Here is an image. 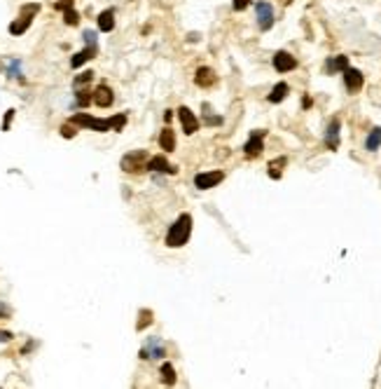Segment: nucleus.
<instances>
[{
	"label": "nucleus",
	"mask_w": 381,
	"mask_h": 389,
	"mask_svg": "<svg viewBox=\"0 0 381 389\" xmlns=\"http://www.w3.org/2000/svg\"><path fill=\"white\" fill-rule=\"evenodd\" d=\"M190 232H192V216H190V214H180V218H178V220L171 225V230L166 232V246L178 249V246L187 244V239H190Z\"/></svg>",
	"instance_id": "1"
},
{
	"label": "nucleus",
	"mask_w": 381,
	"mask_h": 389,
	"mask_svg": "<svg viewBox=\"0 0 381 389\" xmlns=\"http://www.w3.org/2000/svg\"><path fill=\"white\" fill-rule=\"evenodd\" d=\"M40 12V5H35V2H31V5H24L21 7V14H19V19H14L12 24H10V33L12 35H21V33H26L28 26H31V21H33V17Z\"/></svg>",
	"instance_id": "2"
},
{
	"label": "nucleus",
	"mask_w": 381,
	"mask_h": 389,
	"mask_svg": "<svg viewBox=\"0 0 381 389\" xmlns=\"http://www.w3.org/2000/svg\"><path fill=\"white\" fill-rule=\"evenodd\" d=\"M147 160H150V155H147L145 150H133V152H127L119 164H122V169H124L127 174H141L143 167L147 164Z\"/></svg>",
	"instance_id": "3"
},
{
	"label": "nucleus",
	"mask_w": 381,
	"mask_h": 389,
	"mask_svg": "<svg viewBox=\"0 0 381 389\" xmlns=\"http://www.w3.org/2000/svg\"><path fill=\"white\" fill-rule=\"evenodd\" d=\"M68 122H70V124H75V127H87V129H94V132H108V129H112V127H110V120L92 118V115H87V113H75Z\"/></svg>",
	"instance_id": "4"
},
{
	"label": "nucleus",
	"mask_w": 381,
	"mask_h": 389,
	"mask_svg": "<svg viewBox=\"0 0 381 389\" xmlns=\"http://www.w3.org/2000/svg\"><path fill=\"white\" fill-rule=\"evenodd\" d=\"M141 359H147V361H159L164 356V342L159 338H150L147 342L143 345V349L138 352Z\"/></svg>",
	"instance_id": "5"
},
{
	"label": "nucleus",
	"mask_w": 381,
	"mask_h": 389,
	"mask_svg": "<svg viewBox=\"0 0 381 389\" xmlns=\"http://www.w3.org/2000/svg\"><path fill=\"white\" fill-rule=\"evenodd\" d=\"M255 12H257V24H260L262 31H269V28L274 26V7L269 2H257Z\"/></svg>",
	"instance_id": "6"
},
{
	"label": "nucleus",
	"mask_w": 381,
	"mask_h": 389,
	"mask_svg": "<svg viewBox=\"0 0 381 389\" xmlns=\"http://www.w3.org/2000/svg\"><path fill=\"white\" fill-rule=\"evenodd\" d=\"M224 174L222 171H206V174H199L197 178H194V186H197L199 190H210L215 188L218 183H222Z\"/></svg>",
	"instance_id": "7"
},
{
	"label": "nucleus",
	"mask_w": 381,
	"mask_h": 389,
	"mask_svg": "<svg viewBox=\"0 0 381 389\" xmlns=\"http://www.w3.org/2000/svg\"><path fill=\"white\" fill-rule=\"evenodd\" d=\"M363 73L360 70H355V68H346L344 70V85H346V89L351 92V94H355V92H360L363 89Z\"/></svg>",
	"instance_id": "8"
},
{
	"label": "nucleus",
	"mask_w": 381,
	"mask_h": 389,
	"mask_svg": "<svg viewBox=\"0 0 381 389\" xmlns=\"http://www.w3.org/2000/svg\"><path fill=\"white\" fill-rule=\"evenodd\" d=\"M178 118H180V122H183V129H185V134H194L199 129V120H197V115L190 110L187 106H180L178 108Z\"/></svg>",
	"instance_id": "9"
},
{
	"label": "nucleus",
	"mask_w": 381,
	"mask_h": 389,
	"mask_svg": "<svg viewBox=\"0 0 381 389\" xmlns=\"http://www.w3.org/2000/svg\"><path fill=\"white\" fill-rule=\"evenodd\" d=\"M92 101L96 103V106L108 108V106H112V101H115V94H112V89H110L108 85H98V87L94 89Z\"/></svg>",
	"instance_id": "10"
},
{
	"label": "nucleus",
	"mask_w": 381,
	"mask_h": 389,
	"mask_svg": "<svg viewBox=\"0 0 381 389\" xmlns=\"http://www.w3.org/2000/svg\"><path fill=\"white\" fill-rule=\"evenodd\" d=\"M264 134H267V132H253V134H250L248 143L243 146V152H246L248 157H257V155L262 152V148H264L262 138H264Z\"/></svg>",
	"instance_id": "11"
},
{
	"label": "nucleus",
	"mask_w": 381,
	"mask_h": 389,
	"mask_svg": "<svg viewBox=\"0 0 381 389\" xmlns=\"http://www.w3.org/2000/svg\"><path fill=\"white\" fill-rule=\"evenodd\" d=\"M145 169H147V171H161V174H175V167L169 164V160H166V157H161V155L150 157L147 164H145Z\"/></svg>",
	"instance_id": "12"
},
{
	"label": "nucleus",
	"mask_w": 381,
	"mask_h": 389,
	"mask_svg": "<svg viewBox=\"0 0 381 389\" xmlns=\"http://www.w3.org/2000/svg\"><path fill=\"white\" fill-rule=\"evenodd\" d=\"M295 66H297V61H295V56L288 52H276L274 54V68L276 70H281V73H288V70H295Z\"/></svg>",
	"instance_id": "13"
},
{
	"label": "nucleus",
	"mask_w": 381,
	"mask_h": 389,
	"mask_svg": "<svg viewBox=\"0 0 381 389\" xmlns=\"http://www.w3.org/2000/svg\"><path fill=\"white\" fill-rule=\"evenodd\" d=\"M194 80H197L199 87H210L213 82L218 80V75H215V70H213V68L201 66V68L197 70V75H194Z\"/></svg>",
	"instance_id": "14"
},
{
	"label": "nucleus",
	"mask_w": 381,
	"mask_h": 389,
	"mask_svg": "<svg viewBox=\"0 0 381 389\" xmlns=\"http://www.w3.org/2000/svg\"><path fill=\"white\" fill-rule=\"evenodd\" d=\"M96 52H98V50H96V47H84V50H82V52L73 54V59H70V66H73V68H79V66H84V64H87V61H89V59H94V56H96Z\"/></svg>",
	"instance_id": "15"
},
{
	"label": "nucleus",
	"mask_w": 381,
	"mask_h": 389,
	"mask_svg": "<svg viewBox=\"0 0 381 389\" xmlns=\"http://www.w3.org/2000/svg\"><path fill=\"white\" fill-rule=\"evenodd\" d=\"M325 143H328L330 150H337V148H339V120L330 122L328 134H325Z\"/></svg>",
	"instance_id": "16"
},
{
	"label": "nucleus",
	"mask_w": 381,
	"mask_h": 389,
	"mask_svg": "<svg viewBox=\"0 0 381 389\" xmlns=\"http://www.w3.org/2000/svg\"><path fill=\"white\" fill-rule=\"evenodd\" d=\"M159 146H161L164 152H173V150H175V134H173V129L166 127V129L159 134Z\"/></svg>",
	"instance_id": "17"
},
{
	"label": "nucleus",
	"mask_w": 381,
	"mask_h": 389,
	"mask_svg": "<svg viewBox=\"0 0 381 389\" xmlns=\"http://www.w3.org/2000/svg\"><path fill=\"white\" fill-rule=\"evenodd\" d=\"M98 28L103 33H110L115 28V10H105V12L98 14Z\"/></svg>",
	"instance_id": "18"
},
{
	"label": "nucleus",
	"mask_w": 381,
	"mask_h": 389,
	"mask_svg": "<svg viewBox=\"0 0 381 389\" xmlns=\"http://www.w3.org/2000/svg\"><path fill=\"white\" fill-rule=\"evenodd\" d=\"M349 68V56H344V54H339V56H334V59H330L328 66H325V73H339V70H346Z\"/></svg>",
	"instance_id": "19"
},
{
	"label": "nucleus",
	"mask_w": 381,
	"mask_h": 389,
	"mask_svg": "<svg viewBox=\"0 0 381 389\" xmlns=\"http://www.w3.org/2000/svg\"><path fill=\"white\" fill-rule=\"evenodd\" d=\"M288 92H290L288 85H286V82H278L276 87L271 89V94H269V99H267V101H271V103H281V101L288 96Z\"/></svg>",
	"instance_id": "20"
},
{
	"label": "nucleus",
	"mask_w": 381,
	"mask_h": 389,
	"mask_svg": "<svg viewBox=\"0 0 381 389\" xmlns=\"http://www.w3.org/2000/svg\"><path fill=\"white\" fill-rule=\"evenodd\" d=\"M379 146H381V127H374V129L369 132L367 141H365V148L374 152V150H379Z\"/></svg>",
	"instance_id": "21"
},
{
	"label": "nucleus",
	"mask_w": 381,
	"mask_h": 389,
	"mask_svg": "<svg viewBox=\"0 0 381 389\" xmlns=\"http://www.w3.org/2000/svg\"><path fill=\"white\" fill-rule=\"evenodd\" d=\"M283 167H286V157H278L276 162H271V164H269V176H271L274 181H278V178H281V169H283Z\"/></svg>",
	"instance_id": "22"
},
{
	"label": "nucleus",
	"mask_w": 381,
	"mask_h": 389,
	"mask_svg": "<svg viewBox=\"0 0 381 389\" xmlns=\"http://www.w3.org/2000/svg\"><path fill=\"white\" fill-rule=\"evenodd\" d=\"M64 19H66L68 26H78V24H79L78 10H75V7H66V10H64Z\"/></svg>",
	"instance_id": "23"
},
{
	"label": "nucleus",
	"mask_w": 381,
	"mask_h": 389,
	"mask_svg": "<svg viewBox=\"0 0 381 389\" xmlns=\"http://www.w3.org/2000/svg\"><path fill=\"white\" fill-rule=\"evenodd\" d=\"M161 377H164L166 385H173V382H175V371H173L171 363H161Z\"/></svg>",
	"instance_id": "24"
},
{
	"label": "nucleus",
	"mask_w": 381,
	"mask_h": 389,
	"mask_svg": "<svg viewBox=\"0 0 381 389\" xmlns=\"http://www.w3.org/2000/svg\"><path fill=\"white\" fill-rule=\"evenodd\" d=\"M204 115H206V118H204V120H206V124H210V127H215V124H222V118H220V115H213L208 103H204Z\"/></svg>",
	"instance_id": "25"
},
{
	"label": "nucleus",
	"mask_w": 381,
	"mask_h": 389,
	"mask_svg": "<svg viewBox=\"0 0 381 389\" xmlns=\"http://www.w3.org/2000/svg\"><path fill=\"white\" fill-rule=\"evenodd\" d=\"M92 78H94L92 70H84V73H79L78 78H75V92H78V89H82V87H87Z\"/></svg>",
	"instance_id": "26"
},
{
	"label": "nucleus",
	"mask_w": 381,
	"mask_h": 389,
	"mask_svg": "<svg viewBox=\"0 0 381 389\" xmlns=\"http://www.w3.org/2000/svg\"><path fill=\"white\" fill-rule=\"evenodd\" d=\"M127 124V115L124 113H119V115H115V118H110V127L112 129H117V132H122V127Z\"/></svg>",
	"instance_id": "27"
},
{
	"label": "nucleus",
	"mask_w": 381,
	"mask_h": 389,
	"mask_svg": "<svg viewBox=\"0 0 381 389\" xmlns=\"http://www.w3.org/2000/svg\"><path fill=\"white\" fill-rule=\"evenodd\" d=\"M89 103H92V94H89V92H82V89H78V101H75V106L84 108V106H89Z\"/></svg>",
	"instance_id": "28"
},
{
	"label": "nucleus",
	"mask_w": 381,
	"mask_h": 389,
	"mask_svg": "<svg viewBox=\"0 0 381 389\" xmlns=\"http://www.w3.org/2000/svg\"><path fill=\"white\" fill-rule=\"evenodd\" d=\"M75 132H78V127H75V124H70V122H66V124L61 127V136H64V138H73Z\"/></svg>",
	"instance_id": "29"
},
{
	"label": "nucleus",
	"mask_w": 381,
	"mask_h": 389,
	"mask_svg": "<svg viewBox=\"0 0 381 389\" xmlns=\"http://www.w3.org/2000/svg\"><path fill=\"white\" fill-rule=\"evenodd\" d=\"M82 38L87 42V47H96V33H94V31H84Z\"/></svg>",
	"instance_id": "30"
},
{
	"label": "nucleus",
	"mask_w": 381,
	"mask_h": 389,
	"mask_svg": "<svg viewBox=\"0 0 381 389\" xmlns=\"http://www.w3.org/2000/svg\"><path fill=\"white\" fill-rule=\"evenodd\" d=\"M12 118H14V108H10V110L5 113V120H2V132H7V129H10V122H12Z\"/></svg>",
	"instance_id": "31"
},
{
	"label": "nucleus",
	"mask_w": 381,
	"mask_h": 389,
	"mask_svg": "<svg viewBox=\"0 0 381 389\" xmlns=\"http://www.w3.org/2000/svg\"><path fill=\"white\" fill-rule=\"evenodd\" d=\"M10 75H16L19 80H24V75H21V70H19V61H12V64H10Z\"/></svg>",
	"instance_id": "32"
},
{
	"label": "nucleus",
	"mask_w": 381,
	"mask_h": 389,
	"mask_svg": "<svg viewBox=\"0 0 381 389\" xmlns=\"http://www.w3.org/2000/svg\"><path fill=\"white\" fill-rule=\"evenodd\" d=\"M250 5V0H234V10H246Z\"/></svg>",
	"instance_id": "33"
},
{
	"label": "nucleus",
	"mask_w": 381,
	"mask_h": 389,
	"mask_svg": "<svg viewBox=\"0 0 381 389\" xmlns=\"http://www.w3.org/2000/svg\"><path fill=\"white\" fill-rule=\"evenodd\" d=\"M7 340H12V333H7V331H0V342H7Z\"/></svg>",
	"instance_id": "34"
},
{
	"label": "nucleus",
	"mask_w": 381,
	"mask_h": 389,
	"mask_svg": "<svg viewBox=\"0 0 381 389\" xmlns=\"http://www.w3.org/2000/svg\"><path fill=\"white\" fill-rule=\"evenodd\" d=\"M10 314V309H7V305H0V317H7Z\"/></svg>",
	"instance_id": "35"
},
{
	"label": "nucleus",
	"mask_w": 381,
	"mask_h": 389,
	"mask_svg": "<svg viewBox=\"0 0 381 389\" xmlns=\"http://www.w3.org/2000/svg\"><path fill=\"white\" fill-rule=\"evenodd\" d=\"M304 108H311V96H304Z\"/></svg>",
	"instance_id": "36"
}]
</instances>
